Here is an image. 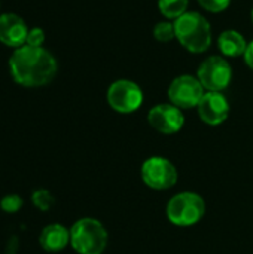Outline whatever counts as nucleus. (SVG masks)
Segmentation results:
<instances>
[{
	"label": "nucleus",
	"mask_w": 253,
	"mask_h": 254,
	"mask_svg": "<svg viewBox=\"0 0 253 254\" xmlns=\"http://www.w3.org/2000/svg\"><path fill=\"white\" fill-rule=\"evenodd\" d=\"M167 217L177 226H192L201 220L206 213L204 199L192 192H183L173 196L167 204Z\"/></svg>",
	"instance_id": "4"
},
{
	"label": "nucleus",
	"mask_w": 253,
	"mask_h": 254,
	"mask_svg": "<svg viewBox=\"0 0 253 254\" xmlns=\"http://www.w3.org/2000/svg\"><path fill=\"white\" fill-rule=\"evenodd\" d=\"M189 0H158V9L167 19H177L188 12Z\"/></svg>",
	"instance_id": "14"
},
{
	"label": "nucleus",
	"mask_w": 253,
	"mask_h": 254,
	"mask_svg": "<svg viewBox=\"0 0 253 254\" xmlns=\"http://www.w3.org/2000/svg\"><path fill=\"white\" fill-rule=\"evenodd\" d=\"M30 28L25 21L12 12L0 15V42L9 48H21L27 43Z\"/></svg>",
	"instance_id": "11"
},
{
	"label": "nucleus",
	"mask_w": 253,
	"mask_h": 254,
	"mask_svg": "<svg viewBox=\"0 0 253 254\" xmlns=\"http://www.w3.org/2000/svg\"><path fill=\"white\" fill-rule=\"evenodd\" d=\"M148 121L161 134H176L185 124V116L174 104H158L148 113Z\"/></svg>",
	"instance_id": "9"
},
{
	"label": "nucleus",
	"mask_w": 253,
	"mask_h": 254,
	"mask_svg": "<svg viewBox=\"0 0 253 254\" xmlns=\"http://www.w3.org/2000/svg\"><path fill=\"white\" fill-rule=\"evenodd\" d=\"M197 77L201 82L203 88H206L207 91L222 92L225 88H228L231 82L233 70L225 58L213 55L200 64Z\"/></svg>",
	"instance_id": "5"
},
{
	"label": "nucleus",
	"mask_w": 253,
	"mask_h": 254,
	"mask_svg": "<svg viewBox=\"0 0 253 254\" xmlns=\"http://www.w3.org/2000/svg\"><path fill=\"white\" fill-rule=\"evenodd\" d=\"M169 98L171 104L179 109H191L198 106L204 95V88L198 77L191 74H182L176 77L169 86Z\"/></svg>",
	"instance_id": "8"
},
{
	"label": "nucleus",
	"mask_w": 253,
	"mask_h": 254,
	"mask_svg": "<svg viewBox=\"0 0 253 254\" xmlns=\"http://www.w3.org/2000/svg\"><path fill=\"white\" fill-rule=\"evenodd\" d=\"M251 16H252V22H253V9H252V13H251Z\"/></svg>",
	"instance_id": "21"
},
{
	"label": "nucleus",
	"mask_w": 253,
	"mask_h": 254,
	"mask_svg": "<svg viewBox=\"0 0 253 254\" xmlns=\"http://www.w3.org/2000/svg\"><path fill=\"white\" fill-rule=\"evenodd\" d=\"M31 201H33V204H34V207L39 208V210H42V211L49 210L51 205L54 204L52 195H51L48 190H45V189L36 190V192L33 193V196H31Z\"/></svg>",
	"instance_id": "16"
},
{
	"label": "nucleus",
	"mask_w": 253,
	"mask_h": 254,
	"mask_svg": "<svg viewBox=\"0 0 253 254\" xmlns=\"http://www.w3.org/2000/svg\"><path fill=\"white\" fill-rule=\"evenodd\" d=\"M243 57H245V61H246L248 67L253 70V40L248 43V46H246V51H245V55H243Z\"/></svg>",
	"instance_id": "20"
},
{
	"label": "nucleus",
	"mask_w": 253,
	"mask_h": 254,
	"mask_svg": "<svg viewBox=\"0 0 253 254\" xmlns=\"http://www.w3.org/2000/svg\"><path fill=\"white\" fill-rule=\"evenodd\" d=\"M140 174L145 185L157 190L169 189L177 182V171L174 165L161 156H152L146 159L142 165Z\"/></svg>",
	"instance_id": "7"
},
{
	"label": "nucleus",
	"mask_w": 253,
	"mask_h": 254,
	"mask_svg": "<svg viewBox=\"0 0 253 254\" xmlns=\"http://www.w3.org/2000/svg\"><path fill=\"white\" fill-rule=\"evenodd\" d=\"M107 103L118 113H133L142 106L143 92L133 80L119 79L109 86Z\"/></svg>",
	"instance_id": "6"
},
{
	"label": "nucleus",
	"mask_w": 253,
	"mask_h": 254,
	"mask_svg": "<svg viewBox=\"0 0 253 254\" xmlns=\"http://www.w3.org/2000/svg\"><path fill=\"white\" fill-rule=\"evenodd\" d=\"M70 244L79 254H101L107 246V232L98 220L85 217L72 226Z\"/></svg>",
	"instance_id": "3"
},
{
	"label": "nucleus",
	"mask_w": 253,
	"mask_h": 254,
	"mask_svg": "<svg viewBox=\"0 0 253 254\" xmlns=\"http://www.w3.org/2000/svg\"><path fill=\"white\" fill-rule=\"evenodd\" d=\"M154 37L158 42H170L176 37V30H174V22L170 21H161L157 22L154 27Z\"/></svg>",
	"instance_id": "15"
},
{
	"label": "nucleus",
	"mask_w": 253,
	"mask_h": 254,
	"mask_svg": "<svg viewBox=\"0 0 253 254\" xmlns=\"http://www.w3.org/2000/svg\"><path fill=\"white\" fill-rule=\"evenodd\" d=\"M43 42H45V31L42 28H39V27L30 28L25 45H30V46H42Z\"/></svg>",
	"instance_id": "19"
},
{
	"label": "nucleus",
	"mask_w": 253,
	"mask_h": 254,
	"mask_svg": "<svg viewBox=\"0 0 253 254\" xmlns=\"http://www.w3.org/2000/svg\"><path fill=\"white\" fill-rule=\"evenodd\" d=\"M198 3L207 12L219 13V12H224L230 6L231 0H198Z\"/></svg>",
	"instance_id": "18"
},
{
	"label": "nucleus",
	"mask_w": 253,
	"mask_h": 254,
	"mask_svg": "<svg viewBox=\"0 0 253 254\" xmlns=\"http://www.w3.org/2000/svg\"><path fill=\"white\" fill-rule=\"evenodd\" d=\"M0 207L4 213H16L22 207V199L18 195H6L0 201Z\"/></svg>",
	"instance_id": "17"
},
{
	"label": "nucleus",
	"mask_w": 253,
	"mask_h": 254,
	"mask_svg": "<svg viewBox=\"0 0 253 254\" xmlns=\"http://www.w3.org/2000/svg\"><path fill=\"white\" fill-rule=\"evenodd\" d=\"M176 39L192 52L201 54L212 45V28L209 21L198 12H186L174 21Z\"/></svg>",
	"instance_id": "2"
},
{
	"label": "nucleus",
	"mask_w": 253,
	"mask_h": 254,
	"mask_svg": "<svg viewBox=\"0 0 253 254\" xmlns=\"http://www.w3.org/2000/svg\"><path fill=\"white\" fill-rule=\"evenodd\" d=\"M39 243L43 250L49 253H57L70 243V231H67L63 225L58 223L49 225L40 232Z\"/></svg>",
	"instance_id": "12"
},
{
	"label": "nucleus",
	"mask_w": 253,
	"mask_h": 254,
	"mask_svg": "<svg viewBox=\"0 0 253 254\" xmlns=\"http://www.w3.org/2000/svg\"><path fill=\"white\" fill-rule=\"evenodd\" d=\"M198 115L207 125H221L230 113L228 100L222 92H206L198 103Z\"/></svg>",
	"instance_id": "10"
},
{
	"label": "nucleus",
	"mask_w": 253,
	"mask_h": 254,
	"mask_svg": "<svg viewBox=\"0 0 253 254\" xmlns=\"http://www.w3.org/2000/svg\"><path fill=\"white\" fill-rule=\"evenodd\" d=\"M12 79L25 88L48 85L57 74L55 57L42 46L24 45L13 51L9 58Z\"/></svg>",
	"instance_id": "1"
},
{
	"label": "nucleus",
	"mask_w": 253,
	"mask_h": 254,
	"mask_svg": "<svg viewBox=\"0 0 253 254\" xmlns=\"http://www.w3.org/2000/svg\"><path fill=\"white\" fill-rule=\"evenodd\" d=\"M218 46L225 57H240L245 55L248 42L236 30H225L218 37Z\"/></svg>",
	"instance_id": "13"
}]
</instances>
